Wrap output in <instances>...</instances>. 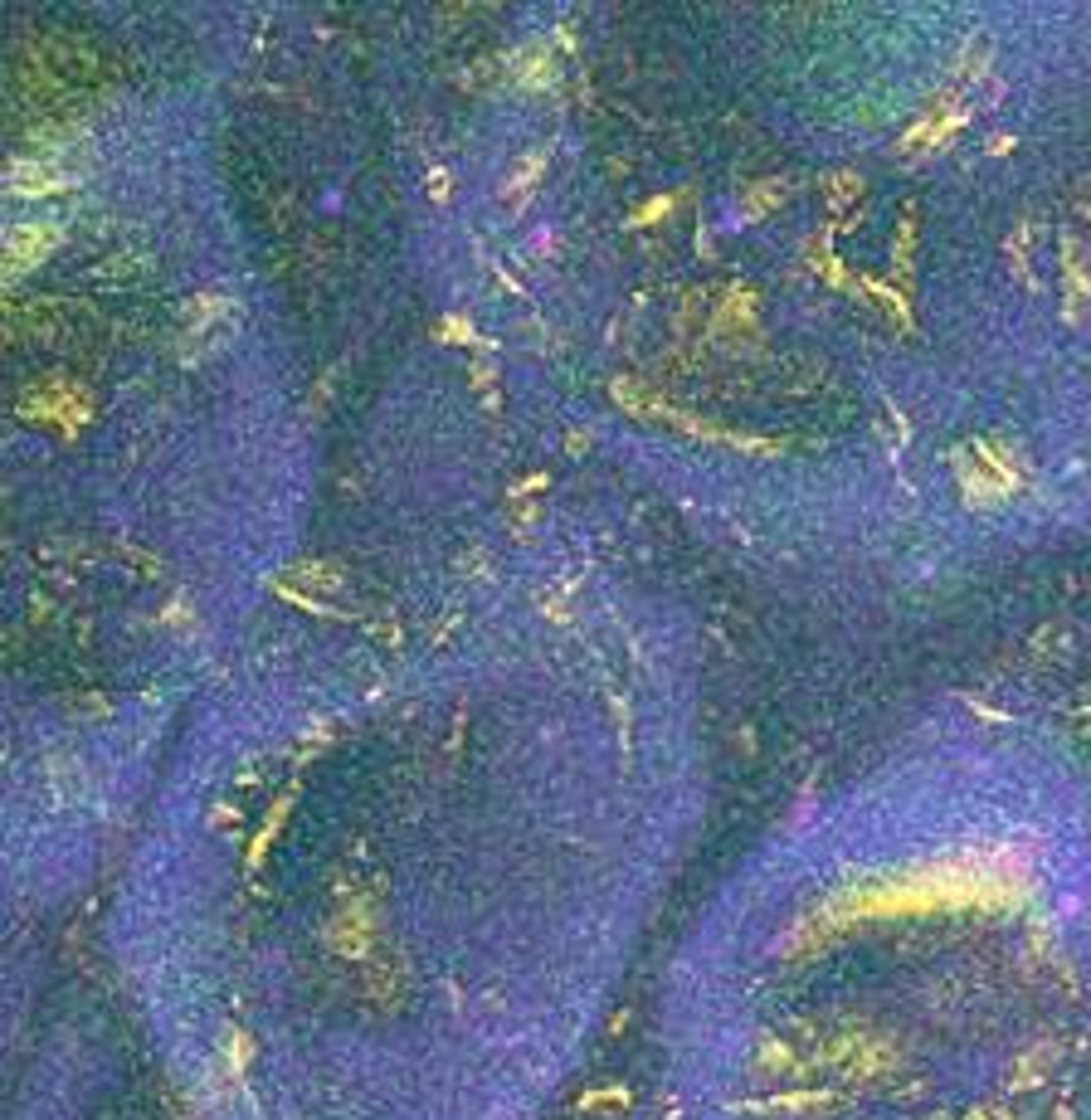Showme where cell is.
<instances>
[{
  "instance_id": "obj_1",
  "label": "cell",
  "mask_w": 1091,
  "mask_h": 1120,
  "mask_svg": "<svg viewBox=\"0 0 1091 1120\" xmlns=\"http://www.w3.org/2000/svg\"><path fill=\"white\" fill-rule=\"evenodd\" d=\"M960 482L970 502H999V497L1018 493V464L1009 448L970 444L960 453Z\"/></svg>"
},
{
  "instance_id": "obj_2",
  "label": "cell",
  "mask_w": 1091,
  "mask_h": 1120,
  "mask_svg": "<svg viewBox=\"0 0 1091 1120\" xmlns=\"http://www.w3.org/2000/svg\"><path fill=\"white\" fill-rule=\"evenodd\" d=\"M49 244H54V229H39L34 240H25V229L16 224V229H10V273H20L30 258H39Z\"/></svg>"
}]
</instances>
